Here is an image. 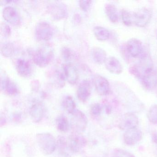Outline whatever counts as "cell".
Masks as SVG:
<instances>
[{
  "label": "cell",
  "mask_w": 157,
  "mask_h": 157,
  "mask_svg": "<svg viewBox=\"0 0 157 157\" xmlns=\"http://www.w3.org/2000/svg\"><path fill=\"white\" fill-rule=\"evenodd\" d=\"M54 57L53 48L50 46L45 45L38 49L33 56V61L36 65L41 67H46L51 62Z\"/></svg>",
  "instance_id": "7a4b0ae2"
},
{
  "label": "cell",
  "mask_w": 157,
  "mask_h": 157,
  "mask_svg": "<svg viewBox=\"0 0 157 157\" xmlns=\"http://www.w3.org/2000/svg\"><path fill=\"white\" fill-rule=\"evenodd\" d=\"M64 78L70 84L74 85L78 78V73L76 67L71 64H67L63 66Z\"/></svg>",
  "instance_id": "7c38bea8"
},
{
  "label": "cell",
  "mask_w": 157,
  "mask_h": 157,
  "mask_svg": "<svg viewBox=\"0 0 157 157\" xmlns=\"http://www.w3.org/2000/svg\"><path fill=\"white\" fill-rule=\"evenodd\" d=\"M44 114V110L43 105L36 102L32 105L30 109V115L33 122L35 123H39L43 119Z\"/></svg>",
  "instance_id": "5bb4252c"
},
{
  "label": "cell",
  "mask_w": 157,
  "mask_h": 157,
  "mask_svg": "<svg viewBox=\"0 0 157 157\" xmlns=\"http://www.w3.org/2000/svg\"><path fill=\"white\" fill-rule=\"evenodd\" d=\"M53 32L51 26L46 22L38 24L36 28V35L39 40L48 41L53 36Z\"/></svg>",
  "instance_id": "ba28073f"
},
{
  "label": "cell",
  "mask_w": 157,
  "mask_h": 157,
  "mask_svg": "<svg viewBox=\"0 0 157 157\" xmlns=\"http://www.w3.org/2000/svg\"><path fill=\"white\" fill-rule=\"evenodd\" d=\"M87 140L81 134L74 132L69 139V147L72 152L77 153L85 147Z\"/></svg>",
  "instance_id": "52a82bcc"
},
{
  "label": "cell",
  "mask_w": 157,
  "mask_h": 157,
  "mask_svg": "<svg viewBox=\"0 0 157 157\" xmlns=\"http://www.w3.org/2000/svg\"><path fill=\"white\" fill-rule=\"evenodd\" d=\"M94 83L96 91L100 95H107L110 92L109 82L104 77L98 74L95 75L94 78Z\"/></svg>",
  "instance_id": "30bf717a"
},
{
  "label": "cell",
  "mask_w": 157,
  "mask_h": 157,
  "mask_svg": "<svg viewBox=\"0 0 157 157\" xmlns=\"http://www.w3.org/2000/svg\"><path fill=\"white\" fill-rule=\"evenodd\" d=\"M126 48L128 52L133 57H137L140 56L143 50L142 43L138 39L134 38L128 41Z\"/></svg>",
  "instance_id": "8fae6325"
},
{
  "label": "cell",
  "mask_w": 157,
  "mask_h": 157,
  "mask_svg": "<svg viewBox=\"0 0 157 157\" xmlns=\"http://www.w3.org/2000/svg\"><path fill=\"white\" fill-rule=\"evenodd\" d=\"M64 109L69 113L72 114L76 110V104L73 98L70 96H67L63 101Z\"/></svg>",
  "instance_id": "603a6c76"
},
{
  "label": "cell",
  "mask_w": 157,
  "mask_h": 157,
  "mask_svg": "<svg viewBox=\"0 0 157 157\" xmlns=\"http://www.w3.org/2000/svg\"><path fill=\"white\" fill-rule=\"evenodd\" d=\"M57 128L59 131L62 132H67L70 128V124L66 116L60 115L56 120Z\"/></svg>",
  "instance_id": "7402d4cb"
},
{
  "label": "cell",
  "mask_w": 157,
  "mask_h": 157,
  "mask_svg": "<svg viewBox=\"0 0 157 157\" xmlns=\"http://www.w3.org/2000/svg\"><path fill=\"white\" fill-rule=\"evenodd\" d=\"M61 5H59V6L57 5L56 6V7H54L52 10L53 15L55 17H58V18H63L65 15V11Z\"/></svg>",
  "instance_id": "f1b7e54d"
},
{
  "label": "cell",
  "mask_w": 157,
  "mask_h": 157,
  "mask_svg": "<svg viewBox=\"0 0 157 157\" xmlns=\"http://www.w3.org/2000/svg\"><path fill=\"white\" fill-rule=\"evenodd\" d=\"M133 22L138 27H143L147 25L150 21L151 14L146 8H142L135 12L133 14Z\"/></svg>",
  "instance_id": "5b68a950"
},
{
  "label": "cell",
  "mask_w": 157,
  "mask_h": 157,
  "mask_svg": "<svg viewBox=\"0 0 157 157\" xmlns=\"http://www.w3.org/2000/svg\"><path fill=\"white\" fill-rule=\"evenodd\" d=\"M105 64L106 69L113 74H120L123 71V67L122 64L114 57H110L106 59Z\"/></svg>",
  "instance_id": "9a60e30c"
},
{
  "label": "cell",
  "mask_w": 157,
  "mask_h": 157,
  "mask_svg": "<svg viewBox=\"0 0 157 157\" xmlns=\"http://www.w3.org/2000/svg\"><path fill=\"white\" fill-rule=\"evenodd\" d=\"M91 94L90 85L87 81H84L78 86L77 90V96L80 101L85 102Z\"/></svg>",
  "instance_id": "e0dca14e"
},
{
  "label": "cell",
  "mask_w": 157,
  "mask_h": 157,
  "mask_svg": "<svg viewBox=\"0 0 157 157\" xmlns=\"http://www.w3.org/2000/svg\"><path fill=\"white\" fill-rule=\"evenodd\" d=\"M3 17L4 20L13 25H19L20 22V17L16 9L9 6L6 7L3 10Z\"/></svg>",
  "instance_id": "4fadbf2b"
},
{
  "label": "cell",
  "mask_w": 157,
  "mask_h": 157,
  "mask_svg": "<svg viewBox=\"0 0 157 157\" xmlns=\"http://www.w3.org/2000/svg\"><path fill=\"white\" fill-rule=\"evenodd\" d=\"M113 157H135V156L123 149L116 148L113 151Z\"/></svg>",
  "instance_id": "4316f807"
},
{
  "label": "cell",
  "mask_w": 157,
  "mask_h": 157,
  "mask_svg": "<svg viewBox=\"0 0 157 157\" xmlns=\"http://www.w3.org/2000/svg\"><path fill=\"white\" fill-rule=\"evenodd\" d=\"M36 140L39 148L46 155L52 154L57 147V142L56 139L49 133L36 134Z\"/></svg>",
  "instance_id": "6da1fadb"
},
{
  "label": "cell",
  "mask_w": 157,
  "mask_h": 157,
  "mask_svg": "<svg viewBox=\"0 0 157 157\" xmlns=\"http://www.w3.org/2000/svg\"><path fill=\"white\" fill-rule=\"evenodd\" d=\"M94 35L98 40L100 41H106L109 39L110 33L106 28L101 26H96L94 29Z\"/></svg>",
  "instance_id": "44dd1931"
},
{
  "label": "cell",
  "mask_w": 157,
  "mask_h": 157,
  "mask_svg": "<svg viewBox=\"0 0 157 157\" xmlns=\"http://www.w3.org/2000/svg\"><path fill=\"white\" fill-rule=\"evenodd\" d=\"M152 140H153V142L156 143V144H157V133H155V134H153L152 135Z\"/></svg>",
  "instance_id": "e575fe53"
},
{
  "label": "cell",
  "mask_w": 157,
  "mask_h": 157,
  "mask_svg": "<svg viewBox=\"0 0 157 157\" xmlns=\"http://www.w3.org/2000/svg\"></svg>",
  "instance_id": "d590c367"
},
{
  "label": "cell",
  "mask_w": 157,
  "mask_h": 157,
  "mask_svg": "<svg viewBox=\"0 0 157 157\" xmlns=\"http://www.w3.org/2000/svg\"><path fill=\"white\" fill-rule=\"evenodd\" d=\"M14 51V48L11 43H6L2 46L1 52L4 56H11L13 55Z\"/></svg>",
  "instance_id": "484cf974"
},
{
  "label": "cell",
  "mask_w": 157,
  "mask_h": 157,
  "mask_svg": "<svg viewBox=\"0 0 157 157\" xmlns=\"http://www.w3.org/2000/svg\"><path fill=\"white\" fill-rule=\"evenodd\" d=\"M139 120L137 116L134 113H127L124 114L120 119L118 128L121 130H126L137 128Z\"/></svg>",
  "instance_id": "8992f818"
},
{
  "label": "cell",
  "mask_w": 157,
  "mask_h": 157,
  "mask_svg": "<svg viewBox=\"0 0 157 157\" xmlns=\"http://www.w3.org/2000/svg\"><path fill=\"white\" fill-rule=\"evenodd\" d=\"M121 16L123 23L126 26H131L134 23L133 14H131L128 11L122 10Z\"/></svg>",
  "instance_id": "d4e9b609"
},
{
  "label": "cell",
  "mask_w": 157,
  "mask_h": 157,
  "mask_svg": "<svg viewBox=\"0 0 157 157\" xmlns=\"http://www.w3.org/2000/svg\"><path fill=\"white\" fill-rule=\"evenodd\" d=\"M92 58L95 63L102 64L105 62L106 59V53L102 48L99 47L94 48L91 52Z\"/></svg>",
  "instance_id": "d6986e66"
},
{
  "label": "cell",
  "mask_w": 157,
  "mask_h": 157,
  "mask_svg": "<svg viewBox=\"0 0 157 157\" xmlns=\"http://www.w3.org/2000/svg\"><path fill=\"white\" fill-rule=\"evenodd\" d=\"M18 73L22 77H28L32 73V66L29 61L24 59H19L16 63Z\"/></svg>",
  "instance_id": "2e32d148"
},
{
  "label": "cell",
  "mask_w": 157,
  "mask_h": 157,
  "mask_svg": "<svg viewBox=\"0 0 157 157\" xmlns=\"http://www.w3.org/2000/svg\"><path fill=\"white\" fill-rule=\"evenodd\" d=\"M142 138V132L137 128L126 130L124 135V142L128 146L136 145L141 140Z\"/></svg>",
  "instance_id": "9c48e42d"
},
{
  "label": "cell",
  "mask_w": 157,
  "mask_h": 157,
  "mask_svg": "<svg viewBox=\"0 0 157 157\" xmlns=\"http://www.w3.org/2000/svg\"><path fill=\"white\" fill-rule=\"evenodd\" d=\"M105 13L109 20L113 23H117L119 20L117 9L113 4H109L105 8Z\"/></svg>",
  "instance_id": "ffe728a7"
},
{
  "label": "cell",
  "mask_w": 157,
  "mask_h": 157,
  "mask_svg": "<svg viewBox=\"0 0 157 157\" xmlns=\"http://www.w3.org/2000/svg\"><path fill=\"white\" fill-rule=\"evenodd\" d=\"M102 107L99 103H94L90 107V113L94 117H98L101 114L102 112Z\"/></svg>",
  "instance_id": "83f0119b"
},
{
  "label": "cell",
  "mask_w": 157,
  "mask_h": 157,
  "mask_svg": "<svg viewBox=\"0 0 157 157\" xmlns=\"http://www.w3.org/2000/svg\"><path fill=\"white\" fill-rule=\"evenodd\" d=\"M91 3L90 1H79L80 7L82 10L87 11L90 6Z\"/></svg>",
  "instance_id": "f546056e"
},
{
  "label": "cell",
  "mask_w": 157,
  "mask_h": 157,
  "mask_svg": "<svg viewBox=\"0 0 157 157\" xmlns=\"http://www.w3.org/2000/svg\"><path fill=\"white\" fill-rule=\"evenodd\" d=\"M105 111H106V113H111L112 112V107L110 105H107L105 107Z\"/></svg>",
  "instance_id": "836d02e7"
},
{
  "label": "cell",
  "mask_w": 157,
  "mask_h": 157,
  "mask_svg": "<svg viewBox=\"0 0 157 157\" xmlns=\"http://www.w3.org/2000/svg\"><path fill=\"white\" fill-rule=\"evenodd\" d=\"M71 128L75 133L81 134L84 131L88 124V119L84 113L79 110H75L72 114Z\"/></svg>",
  "instance_id": "3957f363"
},
{
  "label": "cell",
  "mask_w": 157,
  "mask_h": 157,
  "mask_svg": "<svg viewBox=\"0 0 157 157\" xmlns=\"http://www.w3.org/2000/svg\"><path fill=\"white\" fill-rule=\"evenodd\" d=\"M56 157H71L69 154L64 151H60Z\"/></svg>",
  "instance_id": "d6a6232c"
},
{
  "label": "cell",
  "mask_w": 157,
  "mask_h": 157,
  "mask_svg": "<svg viewBox=\"0 0 157 157\" xmlns=\"http://www.w3.org/2000/svg\"><path fill=\"white\" fill-rule=\"evenodd\" d=\"M1 33L3 34L4 36H8L10 34V29L9 25L6 24H1Z\"/></svg>",
  "instance_id": "4dcf8cb0"
},
{
  "label": "cell",
  "mask_w": 157,
  "mask_h": 157,
  "mask_svg": "<svg viewBox=\"0 0 157 157\" xmlns=\"http://www.w3.org/2000/svg\"><path fill=\"white\" fill-rule=\"evenodd\" d=\"M147 115L150 123L157 124V105H153L150 107Z\"/></svg>",
  "instance_id": "cb8c5ba5"
},
{
  "label": "cell",
  "mask_w": 157,
  "mask_h": 157,
  "mask_svg": "<svg viewBox=\"0 0 157 157\" xmlns=\"http://www.w3.org/2000/svg\"><path fill=\"white\" fill-rule=\"evenodd\" d=\"M140 79L145 88L149 90L154 89L157 85V75L153 67L147 69L144 71Z\"/></svg>",
  "instance_id": "277c9868"
},
{
  "label": "cell",
  "mask_w": 157,
  "mask_h": 157,
  "mask_svg": "<svg viewBox=\"0 0 157 157\" xmlns=\"http://www.w3.org/2000/svg\"><path fill=\"white\" fill-rule=\"evenodd\" d=\"M62 53L63 57L66 59H69L71 57V55L70 50L67 48H63Z\"/></svg>",
  "instance_id": "1f68e13d"
},
{
  "label": "cell",
  "mask_w": 157,
  "mask_h": 157,
  "mask_svg": "<svg viewBox=\"0 0 157 157\" xmlns=\"http://www.w3.org/2000/svg\"><path fill=\"white\" fill-rule=\"evenodd\" d=\"M1 87L3 91L8 95H14L18 93V88L15 83L8 78L2 80Z\"/></svg>",
  "instance_id": "ac0fdd59"
}]
</instances>
